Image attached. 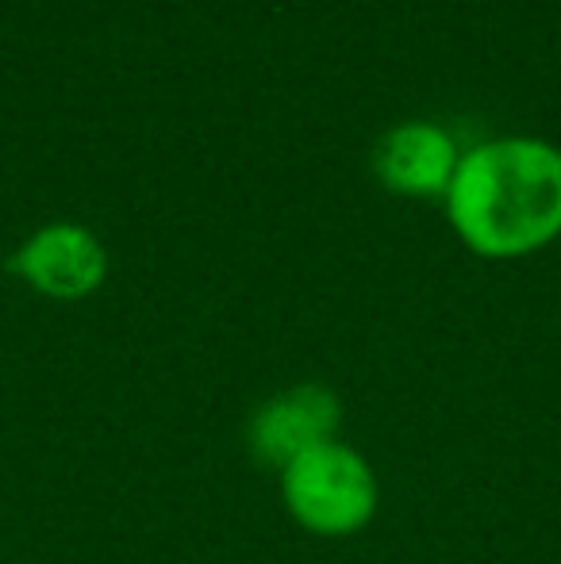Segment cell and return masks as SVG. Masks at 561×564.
<instances>
[{
	"mask_svg": "<svg viewBox=\"0 0 561 564\" xmlns=\"http://www.w3.org/2000/svg\"><path fill=\"white\" fill-rule=\"evenodd\" d=\"M343 395L320 380L289 384L281 392L266 395L247 423V449L258 465L281 468L296 457L327 446L343 434Z\"/></svg>",
	"mask_w": 561,
	"mask_h": 564,
	"instance_id": "cell-3",
	"label": "cell"
},
{
	"mask_svg": "<svg viewBox=\"0 0 561 564\" xmlns=\"http://www.w3.org/2000/svg\"><path fill=\"white\" fill-rule=\"evenodd\" d=\"M289 519L312 538H354L381 511V480L362 449L335 438L278 473Z\"/></svg>",
	"mask_w": 561,
	"mask_h": 564,
	"instance_id": "cell-2",
	"label": "cell"
},
{
	"mask_svg": "<svg viewBox=\"0 0 561 564\" xmlns=\"http://www.w3.org/2000/svg\"><path fill=\"white\" fill-rule=\"evenodd\" d=\"M457 142L446 127L431 119H404L389 127L374 147V173L397 196H446L457 173Z\"/></svg>",
	"mask_w": 561,
	"mask_h": 564,
	"instance_id": "cell-5",
	"label": "cell"
},
{
	"mask_svg": "<svg viewBox=\"0 0 561 564\" xmlns=\"http://www.w3.org/2000/svg\"><path fill=\"white\" fill-rule=\"evenodd\" d=\"M8 273L20 276L31 292L58 304H77L108 281V250L97 230L85 224H46L31 230L8 258Z\"/></svg>",
	"mask_w": 561,
	"mask_h": 564,
	"instance_id": "cell-4",
	"label": "cell"
},
{
	"mask_svg": "<svg viewBox=\"0 0 561 564\" xmlns=\"http://www.w3.org/2000/svg\"><path fill=\"white\" fill-rule=\"evenodd\" d=\"M442 200L465 250L488 261L531 258L561 238V147L535 134L477 142Z\"/></svg>",
	"mask_w": 561,
	"mask_h": 564,
	"instance_id": "cell-1",
	"label": "cell"
}]
</instances>
